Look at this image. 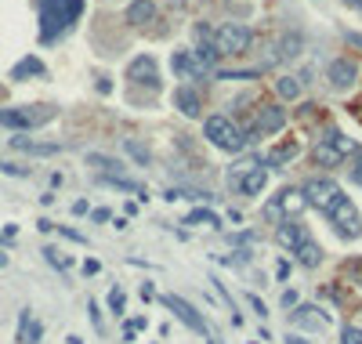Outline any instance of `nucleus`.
Wrapping results in <instances>:
<instances>
[{"instance_id": "13", "label": "nucleus", "mask_w": 362, "mask_h": 344, "mask_svg": "<svg viewBox=\"0 0 362 344\" xmlns=\"http://www.w3.org/2000/svg\"><path fill=\"white\" fill-rule=\"evenodd\" d=\"M282 127H287V112H282L279 106H261V112H257V134H279Z\"/></svg>"}, {"instance_id": "30", "label": "nucleus", "mask_w": 362, "mask_h": 344, "mask_svg": "<svg viewBox=\"0 0 362 344\" xmlns=\"http://www.w3.org/2000/svg\"><path fill=\"white\" fill-rule=\"evenodd\" d=\"M341 337H344L341 344H362V330H359V326H344Z\"/></svg>"}, {"instance_id": "4", "label": "nucleus", "mask_w": 362, "mask_h": 344, "mask_svg": "<svg viewBox=\"0 0 362 344\" xmlns=\"http://www.w3.org/2000/svg\"><path fill=\"white\" fill-rule=\"evenodd\" d=\"M203 134L210 138V145H217L221 152H243V149L250 145V134L236 131L228 116H210V120L203 123Z\"/></svg>"}, {"instance_id": "18", "label": "nucleus", "mask_w": 362, "mask_h": 344, "mask_svg": "<svg viewBox=\"0 0 362 344\" xmlns=\"http://www.w3.org/2000/svg\"><path fill=\"white\" fill-rule=\"evenodd\" d=\"M152 19H156V4H152V0H131V8H127V22L145 25Z\"/></svg>"}, {"instance_id": "20", "label": "nucleus", "mask_w": 362, "mask_h": 344, "mask_svg": "<svg viewBox=\"0 0 362 344\" xmlns=\"http://www.w3.org/2000/svg\"><path fill=\"white\" fill-rule=\"evenodd\" d=\"M87 163H90L95 171H101V177H109V174H120V171H123V163H120V160L101 156V152H87Z\"/></svg>"}, {"instance_id": "27", "label": "nucleus", "mask_w": 362, "mask_h": 344, "mask_svg": "<svg viewBox=\"0 0 362 344\" xmlns=\"http://www.w3.org/2000/svg\"><path fill=\"white\" fill-rule=\"evenodd\" d=\"M257 73H261V69H239V73H232V69H217V76H221V80H254Z\"/></svg>"}, {"instance_id": "26", "label": "nucleus", "mask_w": 362, "mask_h": 344, "mask_svg": "<svg viewBox=\"0 0 362 344\" xmlns=\"http://www.w3.org/2000/svg\"><path fill=\"white\" fill-rule=\"evenodd\" d=\"M203 221H206V225H214V228L221 225V218H214L210 210H196V214H189V218H185V225H203Z\"/></svg>"}, {"instance_id": "16", "label": "nucleus", "mask_w": 362, "mask_h": 344, "mask_svg": "<svg viewBox=\"0 0 362 344\" xmlns=\"http://www.w3.org/2000/svg\"><path fill=\"white\" fill-rule=\"evenodd\" d=\"M40 337H44L40 319H33L29 308H22V315H19V344H40Z\"/></svg>"}, {"instance_id": "22", "label": "nucleus", "mask_w": 362, "mask_h": 344, "mask_svg": "<svg viewBox=\"0 0 362 344\" xmlns=\"http://www.w3.org/2000/svg\"><path fill=\"white\" fill-rule=\"evenodd\" d=\"M123 152H131V156L141 163V167H149V163H152V152H149L145 145H141L138 138H123Z\"/></svg>"}, {"instance_id": "15", "label": "nucleus", "mask_w": 362, "mask_h": 344, "mask_svg": "<svg viewBox=\"0 0 362 344\" xmlns=\"http://www.w3.org/2000/svg\"><path fill=\"white\" fill-rule=\"evenodd\" d=\"M11 149L29 152V156H58L66 145H58V142H29V138H11Z\"/></svg>"}, {"instance_id": "19", "label": "nucleus", "mask_w": 362, "mask_h": 344, "mask_svg": "<svg viewBox=\"0 0 362 344\" xmlns=\"http://www.w3.org/2000/svg\"><path fill=\"white\" fill-rule=\"evenodd\" d=\"M47 69H44V62L36 58V55H29V58H22L15 69H11V80H29V76H44Z\"/></svg>"}, {"instance_id": "34", "label": "nucleus", "mask_w": 362, "mask_h": 344, "mask_svg": "<svg viewBox=\"0 0 362 344\" xmlns=\"http://www.w3.org/2000/svg\"><path fill=\"white\" fill-rule=\"evenodd\" d=\"M101 272V265L95 261V258H90V261H84V275H98Z\"/></svg>"}, {"instance_id": "12", "label": "nucleus", "mask_w": 362, "mask_h": 344, "mask_svg": "<svg viewBox=\"0 0 362 344\" xmlns=\"http://www.w3.org/2000/svg\"><path fill=\"white\" fill-rule=\"evenodd\" d=\"M276 239H279V247H287V250L297 254V250L308 243V232H304L301 221H282V225L276 228Z\"/></svg>"}, {"instance_id": "37", "label": "nucleus", "mask_w": 362, "mask_h": 344, "mask_svg": "<svg viewBox=\"0 0 362 344\" xmlns=\"http://www.w3.org/2000/svg\"><path fill=\"white\" fill-rule=\"evenodd\" d=\"M282 304H287V308H293V304H297V290H287V294H282Z\"/></svg>"}, {"instance_id": "21", "label": "nucleus", "mask_w": 362, "mask_h": 344, "mask_svg": "<svg viewBox=\"0 0 362 344\" xmlns=\"http://www.w3.org/2000/svg\"><path fill=\"white\" fill-rule=\"evenodd\" d=\"M297 261H301L304 269H319V265H322V250H319V243H312V239H308V243L297 250Z\"/></svg>"}, {"instance_id": "10", "label": "nucleus", "mask_w": 362, "mask_h": 344, "mask_svg": "<svg viewBox=\"0 0 362 344\" xmlns=\"http://www.w3.org/2000/svg\"><path fill=\"white\" fill-rule=\"evenodd\" d=\"M163 304H167V308H171V312H174V315H178V319L185 323L189 330H196V334H206V323H203V315H200L196 308H192V304H189L185 297H178V294H167V297H163Z\"/></svg>"}, {"instance_id": "23", "label": "nucleus", "mask_w": 362, "mask_h": 344, "mask_svg": "<svg viewBox=\"0 0 362 344\" xmlns=\"http://www.w3.org/2000/svg\"><path fill=\"white\" fill-rule=\"evenodd\" d=\"M276 91H279V98H301V80L297 76H279Z\"/></svg>"}, {"instance_id": "7", "label": "nucleus", "mask_w": 362, "mask_h": 344, "mask_svg": "<svg viewBox=\"0 0 362 344\" xmlns=\"http://www.w3.org/2000/svg\"><path fill=\"white\" fill-rule=\"evenodd\" d=\"M301 193H304V199L312 203L315 210L326 214V210L333 207V199L341 196V185L333 182V177H312V182H308V185L301 188Z\"/></svg>"}, {"instance_id": "29", "label": "nucleus", "mask_w": 362, "mask_h": 344, "mask_svg": "<svg viewBox=\"0 0 362 344\" xmlns=\"http://www.w3.org/2000/svg\"><path fill=\"white\" fill-rule=\"evenodd\" d=\"M0 174H11V177H29V167H19V163L0 160Z\"/></svg>"}, {"instance_id": "36", "label": "nucleus", "mask_w": 362, "mask_h": 344, "mask_svg": "<svg viewBox=\"0 0 362 344\" xmlns=\"http://www.w3.org/2000/svg\"><path fill=\"white\" fill-rule=\"evenodd\" d=\"M344 272H352V275L359 272V279H362V261H348V265H344Z\"/></svg>"}, {"instance_id": "5", "label": "nucleus", "mask_w": 362, "mask_h": 344, "mask_svg": "<svg viewBox=\"0 0 362 344\" xmlns=\"http://www.w3.org/2000/svg\"><path fill=\"white\" fill-rule=\"evenodd\" d=\"M326 218L337 225V232L344 236V239H355V236H362V218H359V210H355V203L348 199L344 193L333 199V207L326 210Z\"/></svg>"}, {"instance_id": "31", "label": "nucleus", "mask_w": 362, "mask_h": 344, "mask_svg": "<svg viewBox=\"0 0 362 344\" xmlns=\"http://www.w3.org/2000/svg\"><path fill=\"white\" fill-rule=\"evenodd\" d=\"M58 232L66 236V239H73V243H87V239H84L80 232H73V228H66V225H58Z\"/></svg>"}, {"instance_id": "35", "label": "nucleus", "mask_w": 362, "mask_h": 344, "mask_svg": "<svg viewBox=\"0 0 362 344\" xmlns=\"http://www.w3.org/2000/svg\"><path fill=\"white\" fill-rule=\"evenodd\" d=\"M247 301H250V308H254L257 315H268V308H265V304H261V297H254V294H250Z\"/></svg>"}, {"instance_id": "28", "label": "nucleus", "mask_w": 362, "mask_h": 344, "mask_svg": "<svg viewBox=\"0 0 362 344\" xmlns=\"http://www.w3.org/2000/svg\"><path fill=\"white\" fill-rule=\"evenodd\" d=\"M109 308L116 312V315H123V308H127V294L120 286H112V294H109Z\"/></svg>"}, {"instance_id": "2", "label": "nucleus", "mask_w": 362, "mask_h": 344, "mask_svg": "<svg viewBox=\"0 0 362 344\" xmlns=\"http://www.w3.org/2000/svg\"><path fill=\"white\" fill-rule=\"evenodd\" d=\"M47 120H55V109L51 106H11V109H0V127H8V131H33V127H44Z\"/></svg>"}, {"instance_id": "40", "label": "nucleus", "mask_w": 362, "mask_h": 344, "mask_svg": "<svg viewBox=\"0 0 362 344\" xmlns=\"http://www.w3.org/2000/svg\"><path fill=\"white\" fill-rule=\"evenodd\" d=\"M4 265H8V254H4V250H0V269H4Z\"/></svg>"}, {"instance_id": "14", "label": "nucleus", "mask_w": 362, "mask_h": 344, "mask_svg": "<svg viewBox=\"0 0 362 344\" xmlns=\"http://www.w3.org/2000/svg\"><path fill=\"white\" fill-rule=\"evenodd\" d=\"M326 80L337 87V91H344V87H352L355 80H359V69H355V62H344V58H337V62H330V69H326Z\"/></svg>"}, {"instance_id": "11", "label": "nucleus", "mask_w": 362, "mask_h": 344, "mask_svg": "<svg viewBox=\"0 0 362 344\" xmlns=\"http://www.w3.org/2000/svg\"><path fill=\"white\" fill-rule=\"evenodd\" d=\"M171 66H174L178 76H185V80H203V76L210 73V69L200 62L196 51H174V55H171Z\"/></svg>"}, {"instance_id": "17", "label": "nucleus", "mask_w": 362, "mask_h": 344, "mask_svg": "<svg viewBox=\"0 0 362 344\" xmlns=\"http://www.w3.org/2000/svg\"><path fill=\"white\" fill-rule=\"evenodd\" d=\"M174 106L185 112L189 120H196V116H200V95L192 91V87H178V91H174Z\"/></svg>"}, {"instance_id": "39", "label": "nucleus", "mask_w": 362, "mask_h": 344, "mask_svg": "<svg viewBox=\"0 0 362 344\" xmlns=\"http://www.w3.org/2000/svg\"><path fill=\"white\" fill-rule=\"evenodd\" d=\"M287 344H308V341H301V337H287Z\"/></svg>"}, {"instance_id": "9", "label": "nucleus", "mask_w": 362, "mask_h": 344, "mask_svg": "<svg viewBox=\"0 0 362 344\" xmlns=\"http://www.w3.org/2000/svg\"><path fill=\"white\" fill-rule=\"evenodd\" d=\"M330 312L315 308V304H301L297 312H290V326L297 330H330Z\"/></svg>"}, {"instance_id": "1", "label": "nucleus", "mask_w": 362, "mask_h": 344, "mask_svg": "<svg viewBox=\"0 0 362 344\" xmlns=\"http://www.w3.org/2000/svg\"><path fill=\"white\" fill-rule=\"evenodd\" d=\"M84 0H36V15H40V40L55 44L58 36L73 29V22L80 19Z\"/></svg>"}, {"instance_id": "25", "label": "nucleus", "mask_w": 362, "mask_h": 344, "mask_svg": "<svg viewBox=\"0 0 362 344\" xmlns=\"http://www.w3.org/2000/svg\"><path fill=\"white\" fill-rule=\"evenodd\" d=\"M44 258H47V265H55L58 272H69V258H62L55 247H44Z\"/></svg>"}, {"instance_id": "33", "label": "nucleus", "mask_w": 362, "mask_h": 344, "mask_svg": "<svg viewBox=\"0 0 362 344\" xmlns=\"http://www.w3.org/2000/svg\"><path fill=\"white\" fill-rule=\"evenodd\" d=\"M352 174H355V185H362V149L355 152V167H352Z\"/></svg>"}, {"instance_id": "8", "label": "nucleus", "mask_w": 362, "mask_h": 344, "mask_svg": "<svg viewBox=\"0 0 362 344\" xmlns=\"http://www.w3.org/2000/svg\"><path fill=\"white\" fill-rule=\"evenodd\" d=\"M127 80H131V84H145V87L156 91V87H160V66H156V58H152V55H138L131 66H127Z\"/></svg>"}, {"instance_id": "6", "label": "nucleus", "mask_w": 362, "mask_h": 344, "mask_svg": "<svg viewBox=\"0 0 362 344\" xmlns=\"http://www.w3.org/2000/svg\"><path fill=\"white\" fill-rule=\"evenodd\" d=\"M250 40H254V33H250L243 22H225L221 29L214 33L217 55H243V51L250 47Z\"/></svg>"}, {"instance_id": "3", "label": "nucleus", "mask_w": 362, "mask_h": 344, "mask_svg": "<svg viewBox=\"0 0 362 344\" xmlns=\"http://www.w3.org/2000/svg\"><path fill=\"white\" fill-rule=\"evenodd\" d=\"M355 149V138H348L344 131H337V127H330L326 134L319 138V145H315V163H322V167H337L341 160H348Z\"/></svg>"}, {"instance_id": "24", "label": "nucleus", "mask_w": 362, "mask_h": 344, "mask_svg": "<svg viewBox=\"0 0 362 344\" xmlns=\"http://www.w3.org/2000/svg\"><path fill=\"white\" fill-rule=\"evenodd\" d=\"M297 51H301V40L290 33V36H282V51H279V62H287V58H293Z\"/></svg>"}, {"instance_id": "38", "label": "nucleus", "mask_w": 362, "mask_h": 344, "mask_svg": "<svg viewBox=\"0 0 362 344\" xmlns=\"http://www.w3.org/2000/svg\"><path fill=\"white\" fill-rule=\"evenodd\" d=\"M348 40H352V44H359V47H362V36H359V33H348Z\"/></svg>"}, {"instance_id": "32", "label": "nucleus", "mask_w": 362, "mask_h": 344, "mask_svg": "<svg viewBox=\"0 0 362 344\" xmlns=\"http://www.w3.org/2000/svg\"><path fill=\"white\" fill-rule=\"evenodd\" d=\"M87 312H90V323H95V330H101V312H98V304H95V301L87 304Z\"/></svg>"}]
</instances>
